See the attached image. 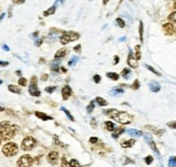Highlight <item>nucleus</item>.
<instances>
[{
  "instance_id": "obj_1",
  "label": "nucleus",
  "mask_w": 176,
  "mask_h": 167,
  "mask_svg": "<svg viewBox=\"0 0 176 167\" xmlns=\"http://www.w3.org/2000/svg\"><path fill=\"white\" fill-rule=\"evenodd\" d=\"M104 112L109 118L114 119L115 121H117L118 123L123 124V125L130 124L133 121V116L131 114H129L127 112H124V111H119L117 110V109H109V110L104 111Z\"/></svg>"
},
{
  "instance_id": "obj_2",
  "label": "nucleus",
  "mask_w": 176,
  "mask_h": 167,
  "mask_svg": "<svg viewBox=\"0 0 176 167\" xmlns=\"http://www.w3.org/2000/svg\"><path fill=\"white\" fill-rule=\"evenodd\" d=\"M17 152H18V147H17V144H14V142H8V144H5L2 148V153L8 157L14 156Z\"/></svg>"
},
{
  "instance_id": "obj_3",
  "label": "nucleus",
  "mask_w": 176,
  "mask_h": 167,
  "mask_svg": "<svg viewBox=\"0 0 176 167\" xmlns=\"http://www.w3.org/2000/svg\"><path fill=\"white\" fill-rule=\"evenodd\" d=\"M18 129H20V127H18L17 125H10L8 128L1 131L3 139H5V140H10V139H12L13 137L15 136V134L17 133Z\"/></svg>"
},
{
  "instance_id": "obj_4",
  "label": "nucleus",
  "mask_w": 176,
  "mask_h": 167,
  "mask_svg": "<svg viewBox=\"0 0 176 167\" xmlns=\"http://www.w3.org/2000/svg\"><path fill=\"white\" fill-rule=\"evenodd\" d=\"M79 39V33L77 32H73V31H68V32H64L61 36L60 41L62 44H67L69 43L70 41H75V40H78Z\"/></svg>"
},
{
  "instance_id": "obj_5",
  "label": "nucleus",
  "mask_w": 176,
  "mask_h": 167,
  "mask_svg": "<svg viewBox=\"0 0 176 167\" xmlns=\"http://www.w3.org/2000/svg\"><path fill=\"white\" fill-rule=\"evenodd\" d=\"M36 144H37V141L35 138H33V137H26L23 141H22L21 148L24 151H29V150H31L35 146H36Z\"/></svg>"
},
{
  "instance_id": "obj_6",
  "label": "nucleus",
  "mask_w": 176,
  "mask_h": 167,
  "mask_svg": "<svg viewBox=\"0 0 176 167\" xmlns=\"http://www.w3.org/2000/svg\"><path fill=\"white\" fill-rule=\"evenodd\" d=\"M34 163V159L30 155L25 154L23 156H21L17 159V166L18 167H31Z\"/></svg>"
},
{
  "instance_id": "obj_7",
  "label": "nucleus",
  "mask_w": 176,
  "mask_h": 167,
  "mask_svg": "<svg viewBox=\"0 0 176 167\" xmlns=\"http://www.w3.org/2000/svg\"><path fill=\"white\" fill-rule=\"evenodd\" d=\"M29 91V94H30L31 96H36V97H38V96H40V91L38 90V88H37V78L36 77H33L30 80V86H29L28 88Z\"/></svg>"
},
{
  "instance_id": "obj_8",
  "label": "nucleus",
  "mask_w": 176,
  "mask_h": 167,
  "mask_svg": "<svg viewBox=\"0 0 176 167\" xmlns=\"http://www.w3.org/2000/svg\"><path fill=\"white\" fill-rule=\"evenodd\" d=\"M127 65H129L131 68H137V66H138L137 59L134 56L133 52H131V51H130L129 56H127Z\"/></svg>"
},
{
  "instance_id": "obj_9",
  "label": "nucleus",
  "mask_w": 176,
  "mask_h": 167,
  "mask_svg": "<svg viewBox=\"0 0 176 167\" xmlns=\"http://www.w3.org/2000/svg\"><path fill=\"white\" fill-rule=\"evenodd\" d=\"M48 161H49L50 164L55 165L58 161V153L56 151H51L48 155Z\"/></svg>"
},
{
  "instance_id": "obj_10",
  "label": "nucleus",
  "mask_w": 176,
  "mask_h": 167,
  "mask_svg": "<svg viewBox=\"0 0 176 167\" xmlns=\"http://www.w3.org/2000/svg\"><path fill=\"white\" fill-rule=\"evenodd\" d=\"M145 128L148 129V131H150L151 133L156 134L157 136H162V135L164 134L163 129H160V128H158V127H155V126H152V125H146Z\"/></svg>"
},
{
  "instance_id": "obj_11",
  "label": "nucleus",
  "mask_w": 176,
  "mask_h": 167,
  "mask_svg": "<svg viewBox=\"0 0 176 167\" xmlns=\"http://www.w3.org/2000/svg\"><path fill=\"white\" fill-rule=\"evenodd\" d=\"M162 28H163V31H164V33H165V35H168V36H171V35H173V32H174L173 24L166 23V24H164V25L162 26Z\"/></svg>"
},
{
  "instance_id": "obj_12",
  "label": "nucleus",
  "mask_w": 176,
  "mask_h": 167,
  "mask_svg": "<svg viewBox=\"0 0 176 167\" xmlns=\"http://www.w3.org/2000/svg\"><path fill=\"white\" fill-rule=\"evenodd\" d=\"M148 86H149V90L153 93H158L159 91L161 90L160 84H159V82H157V81H151V82H149Z\"/></svg>"
},
{
  "instance_id": "obj_13",
  "label": "nucleus",
  "mask_w": 176,
  "mask_h": 167,
  "mask_svg": "<svg viewBox=\"0 0 176 167\" xmlns=\"http://www.w3.org/2000/svg\"><path fill=\"white\" fill-rule=\"evenodd\" d=\"M70 95H71V88H70V86L66 85V86H64V88H63V90H62L63 99H64V100H67L68 98L70 97Z\"/></svg>"
},
{
  "instance_id": "obj_14",
  "label": "nucleus",
  "mask_w": 176,
  "mask_h": 167,
  "mask_svg": "<svg viewBox=\"0 0 176 167\" xmlns=\"http://www.w3.org/2000/svg\"><path fill=\"white\" fill-rule=\"evenodd\" d=\"M145 138H146V141H147L148 144H150L151 149H152L153 151H156V152H157V154H159V151H158V149H157V146H156L155 141H153L152 139H151V137L149 136V135H147V134H146V135H145Z\"/></svg>"
},
{
  "instance_id": "obj_15",
  "label": "nucleus",
  "mask_w": 176,
  "mask_h": 167,
  "mask_svg": "<svg viewBox=\"0 0 176 167\" xmlns=\"http://www.w3.org/2000/svg\"><path fill=\"white\" fill-rule=\"evenodd\" d=\"M127 134H129L130 136L134 137V138H136V137H140L143 135L142 131H137V129H127Z\"/></svg>"
},
{
  "instance_id": "obj_16",
  "label": "nucleus",
  "mask_w": 176,
  "mask_h": 167,
  "mask_svg": "<svg viewBox=\"0 0 176 167\" xmlns=\"http://www.w3.org/2000/svg\"><path fill=\"white\" fill-rule=\"evenodd\" d=\"M124 133V128L123 127H118V128H115L112 131V138H118V137L121 135V134Z\"/></svg>"
},
{
  "instance_id": "obj_17",
  "label": "nucleus",
  "mask_w": 176,
  "mask_h": 167,
  "mask_svg": "<svg viewBox=\"0 0 176 167\" xmlns=\"http://www.w3.org/2000/svg\"><path fill=\"white\" fill-rule=\"evenodd\" d=\"M135 144V139H130V140H125V141L121 142V146L123 148H131Z\"/></svg>"
},
{
  "instance_id": "obj_18",
  "label": "nucleus",
  "mask_w": 176,
  "mask_h": 167,
  "mask_svg": "<svg viewBox=\"0 0 176 167\" xmlns=\"http://www.w3.org/2000/svg\"><path fill=\"white\" fill-rule=\"evenodd\" d=\"M67 50L66 49H61L56 52V54H55V58H63L65 55L67 54Z\"/></svg>"
},
{
  "instance_id": "obj_19",
  "label": "nucleus",
  "mask_w": 176,
  "mask_h": 167,
  "mask_svg": "<svg viewBox=\"0 0 176 167\" xmlns=\"http://www.w3.org/2000/svg\"><path fill=\"white\" fill-rule=\"evenodd\" d=\"M9 91L12 93H15V94H21V88H20V86H16V85L10 84L9 85Z\"/></svg>"
},
{
  "instance_id": "obj_20",
  "label": "nucleus",
  "mask_w": 176,
  "mask_h": 167,
  "mask_svg": "<svg viewBox=\"0 0 176 167\" xmlns=\"http://www.w3.org/2000/svg\"><path fill=\"white\" fill-rule=\"evenodd\" d=\"M36 116H38V118L41 119V120H43V121H47V120H52L51 116H47V114H44V113H42V112H39V111H37V112H36Z\"/></svg>"
},
{
  "instance_id": "obj_21",
  "label": "nucleus",
  "mask_w": 176,
  "mask_h": 167,
  "mask_svg": "<svg viewBox=\"0 0 176 167\" xmlns=\"http://www.w3.org/2000/svg\"><path fill=\"white\" fill-rule=\"evenodd\" d=\"M105 127H106V129L107 131H114V129L116 128V127H115V124L112 123V122H110V121L105 122Z\"/></svg>"
},
{
  "instance_id": "obj_22",
  "label": "nucleus",
  "mask_w": 176,
  "mask_h": 167,
  "mask_svg": "<svg viewBox=\"0 0 176 167\" xmlns=\"http://www.w3.org/2000/svg\"><path fill=\"white\" fill-rule=\"evenodd\" d=\"M107 77H108L109 79L114 80V81H118L120 76L118 75V73H116V72H108V73H107Z\"/></svg>"
},
{
  "instance_id": "obj_23",
  "label": "nucleus",
  "mask_w": 176,
  "mask_h": 167,
  "mask_svg": "<svg viewBox=\"0 0 176 167\" xmlns=\"http://www.w3.org/2000/svg\"><path fill=\"white\" fill-rule=\"evenodd\" d=\"M95 101L97 104H99V106H102V107H104V106H107L108 104H107V101L104 98H102V97H96L95 98Z\"/></svg>"
},
{
  "instance_id": "obj_24",
  "label": "nucleus",
  "mask_w": 176,
  "mask_h": 167,
  "mask_svg": "<svg viewBox=\"0 0 176 167\" xmlns=\"http://www.w3.org/2000/svg\"><path fill=\"white\" fill-rule=\"evenodd\" d=\"M144 25H143V22L140 21V42L144 41Z\"/></svg>"
},
{
  "instance_id": "obj_25",
  "label": "nucleus",
  "mask_w": 176,
  "mask_h": 167,
  "mask_svg": "<svg viewBox=\"0 0 176 167\" xmlns=\"http://www.w3.org/2000/svg\"><path fill=\"white\" fill-rule=\"evenodd\" d=\"M135 57H136V59H140V57H142V53H140V45H136L135 46Z\"/></svg>"
},
{
  "instance_id": "obj_26",
  "label": "nucleus",
  "mask_w": 176,
  "mask_h": 167,
  "mask_svg": "<svg viewBox=\"0 0 176 167\" xmlns=\"http://www.w3.org/2000/svg\"><path fill=\"white\" fill-rule=\"evenodd\" d=\"M61 166H62V167H70L69 162H68L67 159H66V157H65V156H63L62 159H61Z\"/></svg>"
},
{
  "instance_id": "obj_27",
  "label": "nucleus",
  "mask_w": 176,
  "mask_h": 167,
  "mask_svg": "<svg viewBox=\"0 0 176 167\" xmlns=\"http://www.w3.org/2000/svg\"><path fill=\"white\" fill-rule=\"evenodd\" d=\"M168 167H176V156H172L168 159Z\"/></svg>"
},
{
  "instance_id": "obj_28",
  "label": "nucleus",
  "mask_w": 176,
  "mask_h": 167,
  "mask_svg": "<svg viewBox=\"0 0 176 167\" xmlns=\"http://www.w3.org/2000/svg\"><path fill=\"white\" fill-rule=\"evenodd\" d=\"M168 21L171 22V24L172 23H176V11L175 12H173V13H171L170 15H168Z\"/></svg>"
},
{
  "instance_id": "obj_29",
  "label": "nucleus",
  "mask_w": 176,
  "mask_h": 167,
  "mask_svg": "<svg viewBox=\"0 0 176 167\" xmlns=\"http://www.w3.org/2000/svg\"><path fill=\"white\" fill-rule=\"evenodd\" d=\"M9 126H10L9 121H2L1 123H0V128H1V131H3V129H5V128H8Z\"/></svg>"
},
{
  "instance_id": "obj_30",
  "label": "nucleus",
  "mask_w": 176,
  "mask_h": 167,
  "mask_svg": "<svg viewBox=\"0 0 176 167\" xmlns=\"http://www.w3.org/2000/svg\"><path fill=\"white\" fill-rule=\"evenodd\" d=\"M55 12V7H51V8L49 9V10H47L46 12L43 13L44 16H48V15H51V14H54Z\"/></svg>"
},
{
  "instance_id": "obj_31",
  "label": "nucleus",
  "mask_w": 176,
  "mask_h": 167,
  "mask_svg": "<svg viewBox=\"0 0 176 167\" xmlns=\"http://www.w3.org/2000/svg\"><path fill=\"white\" fill-rule=\"evenodd\" d=\"M146 68H147L148 70H149V71H151V72H153V73H155V75H157V76H161V73L159 71H157V70L155 69V68H153V67H151V66H149V65H146Z\"/></svg>"
},
{
  "instance_id": "obj_32",
  "label": "nucleus",
  "mask_w": 176,
  "mask_h": 167,
  "mask_svg": "<svg viewBox=\"0 0 176 167\" xmlns=\"http://www.w3.org/2000/svg\"><path fill=\"white\" fill-rule=\"evenodd\" d=\"M69 164H70V167H81V165L79 164V162L75 159H71V161L69 162Z\"/></svg>"
},
{
  "instance_id": "obj_33",
  "label": "nucleus",
  "mask_w": 176,
  "mask_h": 167,
  "mask_svg": "<svg viewBox=\"0 0 176 167\" xmlns=\"http://www.w3.org/2000/svg\"><path fill=\"white\" fill-rule=\"evenodd\" d=\"M130 73H131V70L127 69V68H125V69L122 70L121 76H122V77H123V78H125V79H127V77H129Z\"/></svg>"
},
{
  "instance_id": "obj_34",
  "label": "nucleus",
  "mask_w": 176,
  "mask_h": 167,
  "mask_svg": "<svg viewBox=\"0 0 176 167\" xmlns=\"http://www.w3.org/2000/svg\"><path fill=\"white\" fill-rule=\"evenodd\" d=\"M116 22H117V24H118V26H119V27H121V28H123V27H124V26H125L124 21H123L122 18L118 17V18H117V20H116Z\"/></svg>"
},
{
  "instance_id": "obj_35",
  "label": "nucleus",
  "mask_w": 176,
  "mask_h": 167,
  "mask_svg": "<svg viewBox=\"0 0 176 167\" xmlns=\"http://www.w3.org/2000/svg\"><path fill=\"white\" fill-rule=\"evenodd\" d=\"M18 84L21 85V86H26V84H27V80L23 77L20 78V79H18Z\"/></svg>"
},
{
  "instance_id": "obj_36",
  "label": "nucleus",
  "mask_w": 176,
  "mask_h": 167,
  "mask_svg": "<svg viewBox=\"0 0 176 167\" xmlns=\"http://www.w3.org/2000/svg\"><path fill=\"white\" fill-rule=\"evenodd\" d=\"M93 109H94V101H91V103L89 104L88 107H86V111H88L89 113H91L93 111Z\"/></svg>"
},
{
  "instance_id": "obj_37",
  "label": "nucleus",
  "mask_w": 176,
  "mask_h": 167,
  "mask_svg": "<svg viewBox=\"0 0 176 167\" xmlns=\"http://www.w3.org/2000/svg\"><path fill=\"white\" fill-rule=\"evenodd\" d=\"M123 93V90L122 88H114L112 91V95H116V94H122Z\"/></svg>"
},
{
  "instance_id": "obj_38",
  "label": "nucleus",
  "mask_w": 176,
  "mask_h": 167,
  "mask_svg": "<svg viewBox=\"0 0 176 167\" xmlns=\"http://www.w3.org/2000/svg\"><path fill=\"white\" fill-rule=\"evenodd\" d=\"M140 82H138V80H135L134 81V83L132 84V88L133 90H138L140 88Z\"/></svg>"
},
{
  "instance_id": "obj_39",
  "label": "nucleus",
  "mask_w": 176,
  "mask_h": 167,
  "mask_svg": "<svg viewBox=\"0 0 176 167\" xmlns=\"http://www.w3.org/2000/svg\"><path fill=\"white\" fill-rule=\"evenodd\" d=\"M62 110L64 111L65 113H66V116H67L68 118H69V120H70V121H75V120H74V118H73V116H71V114H70V113H69V111H68L67 109L62 108Z\"/></svg>"
},
{
  "instance_id": "obj_40",
  "label": "nucleus",
  "mask_w": 176,
  "mask_h": 167,
  "mask_svg": "<svg viewBox=\"0 0 176 167\" xmlns=\"http://www.w3.org/2000/svg\"><path fill=\"white\" fill-rule=\"evenodd\" d=\"M152 161H153V159H152L151 155H148L147 157H145V162H146V164L147 165H150L151 163H152Z\"/></svg>"
},
{
  "instance_id": "obj_41",
  "label": "nucleus",
  "mask_w": 176,
  "mask_h": 167,
  "mask_svg": "<svg viewBox=\"0 0 176 167\" xmlns=\"http://www.w3.org/2000/svg\"><path fill=\"white\" fill-rule=\"evenodd\" d=\"M168 126L170 128H173V129H176V121H173V122H168Z\"/></svg>"
},
{
  "instance_id": "obj_42",
  "label": "nucleus",
  "mask_w": 176,
  "mask_h": 167,
  "mask_svg": "<svg viewBox=\"0 0 176 167\" xmlns=\"http://www.w3.org/2000/svg\"><path fill=\"white\" fill-rule=\"evenodd\" d=\"M56 90V86H49V88H46V92L48 93H53Z\"/></svg>"
},
{
  "instance_id": "obj_43",
  "label": "nucleus",
  "mask_w": 176,
  "mask_h": 167,
  "mask_svg": "<svg viewBox=\"0 0 176 167\" xmlns=\"http://www.w3.org/2000/svg\"><path fill=\"white\" fill-rule=\"evenodd\" d=\"M93 80H94V82H95V83H99V82H101V76L95 75L93 77Z\"/></svg>"
},
{
  "instance_id": "obj_44",
  "label": "nucleus",
  "mask_w": 176,
  "mask_h": 167,
  "mask_svg": "<svg viewBox=\"0 0 176 167\" xmlns=\"http://www.w3.org/2000/svg\"><path fill=\"white\" fill-rule=\"evenodd\" d=\"M54 142H55V144H58V146H61L62 148H65V147H66L64 144H63V142H61L57 138H54Z\"/></svg>"
},
{
  "instance_id": "obj_45",
  "label": "nucleus",
  "mask_w": 176,
  "mask_h": 167,
  "mask_svg": "<svg viewBox=\"0 0 176 167\" xmlns=\"http://www.w3.org/2000/svg\"><path fill=\"white\" fill-rule=\"evenodd\" d=\"M91 125L93 126V128H96V126H97V123H96V120H95V119H92V120H91Z\"/></svg>"
},
{
  "instance_id": "obj_46",
  "label": "nucleus",
  "mask_w": 176,
  "mask_h": 167,
  "mask_svg": "<svg viewBox=\"0 0 176 167\" xmlns=\"http://www.w3.org/2000/svg\"><path fill=\"white\" fill-rule=\"evenodd\" d=\"M97 141H99V139L96 138V137H91V138H90V142H91V144H96Z\"/></svg>"
},
{
  "instance_id": "obj_47",
  "label": "nucleus",
  "mask_w": 176,
  "mask_h": 167,
  "mask_svg": "<svg viewBox=\"0 0 176 167\" xmlns=\"http://www.w3.org/2000/svg\"><path fill=\"white\" fill-rule=\"evenodd\" d=\"M74 50H75V52H77V53H79L80 52V50H81V45L80 44H78L76 48H74Z\"/></svg>"
},
{
  "instance_id": "obj_48",
  "label": "nucleus",
  "mask_w": 176,
  "mask_h": 167,
  "mask_svg": "<svg viewBox=\"0 0 176 167\" xmlns=\"http://www.w3.org/2000/svg\"><path fill=\"white\" fill-rule=\"evenodd\" d=\"M119 63V56H115V63L114 64L116 65V64H118Z\"/></svg>"
},
{
  "instance_id": "obj_49",
  "label": "nucleus",
  "mask_w": 176,
  "mask_h": 167,
  "mask_svg": "<svg viewBox=\"0 0 176 167\" xmlns=\"http://www.w3.org/2000/svg\"><path fill=\"white\" fill-rule=\"evenodd\" d=\"M0 66H8V63L7 62H0Z\"/></svg>"
},
{
  "instance_id": "obj_50",
  "label": "nucleus",
  "mask_w": 176,
  "mask_h": 167,
  "mask_svg": "<svg viewBox=\"0 0 176 167\" xmlns=\"http://www.w3.org/2000/svg\"><path fill=\"white\" fill-rule=\"evenodd\" d=\"M2 139H3V137H2V133L0 131V144H1V141H2Z\"/></svg>"
},
{
  "instance_id": "obj_51",
  "label": "nucleus",
  "mask_w": 176,
  "mask_h": 167,
  "mask_svg": "<svg viewBox=\"0 0 176 167\" xmlns=\"http://www.w3.org/2000/svg\"><path fill=\"white\" fill-rule=\"evenodd\" d=\"M47 78H48L47 75H43V76H42V80H43V81H46V80H47Z\"/></svg>"
},
{
  "instance_id": "obj_52",
  "label": "nucleus",
  "mask_w": 176,
  "mask_h": 167,
  "mask_svg": "<svg viewBox=\"0 0 176 167\" xmlns=\"http://www.w3.org/2000/svg\"><path fill=\"white\" fill-rule=\"evenodd\" d=\"M2 48H3V49L5 50V51H9V48H8V46H7V45H3Z\"/></svg>"
},
{
  "instance_id": "obj_53",
  "label": "nucleus",
  "mask_w": 176,
  "mask_h": 167,
  "mask_svg": "<svg viewBox=\"0 0 176 167\" xmlns=\"http://www.w3.org/2000/svg\"><path fill=\"white\" fill-rule=\"evenodd\" d=\"M61 69H62V71H63V72H66V71H67V70L65 69V68H61Z\"/></svg>"
},
{
  "instance_id": "obj_54",
  "label": "nucleus",
  "mask_w": 176,
  "mask_h": 167,
  "mask_svg": "<svg viewBox=\"0 0 176 167\" xmlns=\"http://www.w3.org/2000/svg\"><path fill=\"white\" fill-rule=\"evenodd\" d=\"M3 16H5V14H2V15L0 16V21H1V20H2V17H3Z\"/></svg>"
},
{
  "instance_id": "obj_55",
  "label": "nucleus",
  "mask_w": 176,
  "mask_h": 167,
  "mask_svg": "<svg viewBox=\"0 0 176 167\" xmlns=\"http://www.w3.org/2000/svg\"><path fill=\"white\" fill-rule=\"evenodd\" d=\"M0 111H3V108H2V107H0Z\"/></svg>"
},
{
  "instance_id": "obj_56",
  "label": "nucleus",
  "mask_w": 176,
  "mask_h": 167,
  "mask_svg": "<svg viewBox=\"0 0 176 167\" xmlns=\"http://www.w3.org/2000/svg\"><path fill=\"white\" fill-rule=\"evenodd\" d=\"M174 8H175V9H176V2H175V3H174Z\"/></svg>"
},
{
  "instance_id": "obj_57",
  "label": "nucleus",
  "mask_w": 176,
  "mask_h": 167,
  "mask_svg": "<svg viewBox=\"0 0 176 167\" xmlns=\"http://www.w3.org/2000/svg\"><path fill=\"white\" fill-rule=\"evenodd\" d=\"M0 84H2V81H1V80H0Z\"/></svg>"
},
{
  "instance_id": "obj_58",
  "label": "nucleus",
  "mask_w": 176,
  "mask_h": 167,
  "mask_svg": "<svg viewBox=\"0 0 176 167\" xmlns=\"http://www.w3.org/2000/svg\"><path fill=\"white\" fill-rule=\"evenodd\" d=\"M175 33H176V30H175Z\"/></svg>"
}]
</instances>
